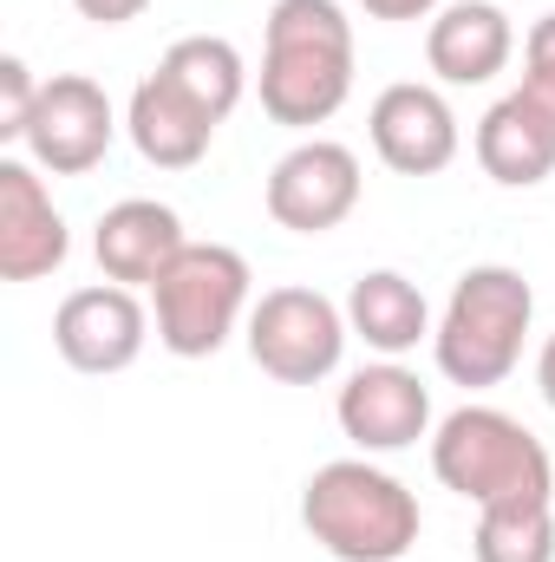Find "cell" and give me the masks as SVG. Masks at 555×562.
<instances>
[{"label":"cell","mask_w":555,"mask_h":562,"mask_svg":"<svg viewBox=\"0 0 555 562\" xmlns=\"http://www.w3.org/2000/svg\"><path fill=\"white\" fill-rule=\"evenodd\" d=\"M517 53V26L497 0H451L431 13L424 59L444 86H490Z\"/></svg>","instance_id":"15"},{"label":"cell","mask_w":555,"mask_h":562,"mask_svg":"<svg viewBox=\"0 0 555 562\" xmlns=\"http://www.w3.org/2000/svg\"><path fill=\"white\" fill-rule=\"evenodd\" d=\"M39 86L46 79H33V66L26 59H0V138L20 144L26 138V125H33V112H39Z\"/></svg>","instance_id":"20"},{"label":"cell","mask_w":555,"mask_h":562,"mask_svg":"<svg viewBox=\"0 0 555 562\" xmlns=\"http://www.w3.org/2000/svg\"><path fill=\"white\" fill-rule=\"evenodd\" d=\"M477 164L503 190H536L555 170V86L523 79L477 119Z\"/></svg>","instance_id":"10"},{"label":"cell","mask_w":555,"mask_h":562,"mask_svg":"<svg viewBox=\"0 0 555 562\" xmlns=\"http://www.w3.org/2000/svg\"><path fill=\"white\" fill-rule=\"evenodd\" d=\"M183 249H190L183 216H177L170 203H157V196H125V203H112V210L99 216V229H92V256H99L105 281H125V288H157V276H163Z\"/></svg>","instance_id":"14"},{"label":"cell","mask_w":555,"mask_h":562,"mask_svg":"<svg viewBox=\"0 0 555 562\" xmlns=\"http://www.w3.org/2000/svg\"><path fill=\"white\" fill-rule=\"evenodd\" d=\"M125 132H132L144 164H157V170H190V164L209 157L216 119H209L183 86H170L163 72H150V79H138V92H132V105H125Z\"/></svg>","instance_id":"16"},{"label":"cell","mask_w":555,"mask_h":562,"mask_svg":"<svg viewBox=\"0 0 555 562\" xmlns=\"http://www.w3.org/2000/svg\"><path fill=\"white\" fill-rule=\"evenodd\" d=\"M112 138H118V112H112L105 86L86 79V72H53V79L39 86V112H33V125H26L20 144H26V157H33L39 170H53V177H86V170L105 164Z\"/></svg>","instance_id":"7"},{"label":"cell","mask_w":555,"mask_h":562,"mask_svg":"<svg viewBox=\"0 0 555 562\" xmlns=\"http://www.w3.org/2000/svg\"><path fill=\"white\" fill-rule=\"evenodd\" d=\"M530 314H536V294L530 281L503 262H477L464 269L438 327H431V353H438V373L451 386H503L523 360V340H530Z\"/></svg>","instance_id":"3"},{"label":"cell","mask_w":555,"mask_h":562,"mask_svg":"<svg viewBox=\"0 0 555 562\" xmlns=\"http://www.w3.org/2000/svg\"><path fill=\"white\" fill-rule=\"evenodd\" d=\"M347 334V307H333L320 288H269L249 307V360L281 386H320L340 373Z\"/></svg>","instance_id":"6"},{"label":"cell","mask_w":555,"mask_h":562,"mask_svg":"<svg viewBox=\"0 0 555 562\" xmlns=\"http://www.w3.org/2000/svg\"><path fill=\"white\" fill-rule=\"evenodd\" d=\"M431 471L464 504H517V497H555V464L543 438L497 406H457L431 431Z\"/></svg>","instance_id":"4"},{"label":"cell","mask_w":555,"mask_h":562,"mask_svg":"<svg viewBox=\"0 0 555 562\" xmlns=\"http://www.w3.org/2000/svg\"><path fill=\"white\" fill-rule=\"evenodd\" d=\"M353 92V20L340 0H275L262 26V112L287 132L327 125Z\"/></svg>","instance_id":"1"},{"label":"cell","mask_w":555,"mask_h":562,"mask_svg":"<svg viewBox=\"0 0 555 562\" xmlns=\"http://www.w3.org/2000/svg\"><path fill=\"white\" fill-rule=\"evenodd\" d=\"M150 340V314H144L138 288L125 281H99V288H72L53 314V347L72 373H125Z\"/></svg>","instance_id":"9"},{"label":"cell","mask_w":555,"mask_h":562,"mask_svg":"<svg viewBox=\"0 0 555 562\" xmlns=\"http://www.w3.org/2000/svg\"><path fill=\"white\" fill-rule=\"evenodd\" d=\"M360 190H366V177L347 144L307 138L269 170V216L294 236H327L360 210Z\"/></svg>","instance_id":"8"},{"label":"cell","mask_w":555,"mask_h":562,"mask_svg":"<svg viewBox=\"0 0 555 562\" xmlns=\"http://www.w3.org/2000/svg\"><path fill=\"white\" fill-rule=\"evenodd\" d=\"M536 386H543V400H550V413H555V334L543 340V353H536Z\"/></svg>","instance_id":"24"},{"label":"cell","mask_w":555,"mask_h":562,"mask_svg":"<svg viewBox=\"0 0 555 562\" xmlns=\"http://www.w3.org/2000/svg\"><path fill=\"white\" fill-rule=\"evenodd\" d=\"M249 262L229 243H190L150 288V321L163 353L177 360H209L229 347V334L249 314Z\"/></svg>","instance_id":"5"},{"label":"cell","mask_w":555,"mask_h":562,"mask_svg":"<svg viewBox=\"0 0 555 562\" xmlns=\"http://www.w3.org/2000/svg\"><path fill=\"white\" fill-rule=\"evenodd\" d=\"M301 524L333 562H399L418 543V497L366 458H333L301 491Z\"/></svg>","instance_id":"2"},{"label":"cell","mask_w":555,"mask_h":562,"mask_svg":"<svg viewBox=\"0 0 555 562\" xmlns=\"http://www.w3.org/2000/svg\"><path fill=\"white\" fill-rule=\"evenodd\" d=\"M523 79H550L555 86V13H543L523 40Z\"/></svg>","instance_id":"21"},{"label":"cell","mask_w":555,"mask_h":562,"mask_svg":"<svg viewBox=\"0 0 555 562\" xmlns=\"http://www.w3.org/2000/svg\"><path fill=\"white\" fill-rule=\"evenodd\" d=\"M157 72L170 79V86H183L216 125L242 105V92H249V66H242V53H236V40H223V33H183L163 59H157Z\"/></svg>","instance_id":"18"},{"label":"cell","mask_w":555,"mask_h":562,"mask_svg":"<svg viewBox=\"0 0 555 562\" xmlns=\"http://www.w3.org/2000/svg\"><path fill=\"white\" fill-rule=\"evenodd\" d=\"M360 7H366L373 20H393V26H399V20H431L444 0H360Z\"/></svg>","instance_id":"23"},{"label":"cell","mask_w":555,"mask_h":562,"mask_svg":"<svg viewBox=\"0 0 555 562\" xmlns=\"http://www.w3.org/2000/svg\"><path fill=\"white\" fill-rule=\"evenodd\" d=\"M79 7V20H92V26H125V20H138L150 0H72Z\"/></svg>","instance_id":"22"},{"label":"cell","mask_w":555,"mask_h":562,"mask_svg":"<svg viewBox=\"0 0 555 562\" xmlns=\"http://www.w3.org/2000/svg\"><path fill=\"white\" fill-rule=\"evenodd\" d=\"M333 419L360 451H406V445H418L431 431V393H424V380L412 367L380 360V367H360L340 386Z\"/></svg>","instance_id":"12"},{"label":"cell","mask_w":555,"mask_h":562,"mask_svg":"<svg viewBox=\"0 0 555 562\" xmlns=\"http://www.w3.org/2000/svg\"><path fill=\"white\" fill-rule=\"evenodd\" d=\"M555 497H517V504H484L477 510V562H555Z\"/></svg>","instance_id":"19"},{"label":"cell","mask_w":555,"mask_h":562,"mask_svg":"<svg viewBox=\"0 0 555 562\" xmlns=\"http://www.w3.org/2000/svg\"><path fill=\"white\" fill-rule=\"evenodd\" d=\"M347 327L373 353L399 360V353H412L418 340H431V307H424L418 281H406L399 269H373V276H360L347 288Z\"/></svg>","instance_id":"17"},{"label":"cell","mask_w":555,"mask_h":562,"mask_svg":"<svg viewBox=\"0 0 555 562\" xmlns=\"http://www.w3.org/2000/svg\"><path fill=\"white\" fill-rule=\"evenodd\" d=\"M66 256H72V236L39 183V164L0 157V281H39Z\"/></svg>","instance_id":"13"},{"label":"cell","mask_w":555,"mask_h":562,"mask_svg":"<svg viewBox=\"0 0 555 562\" xmlns=\"http://www.w3.org/2000/svg\"><path fill=\"white\" fill-rule=\"evenodd\" d=\"M373 150H380V164L386 170H399V177H438V170H451V157H457V112H451V99L438 92V86H418V79H399V86H386L380 99H373Z\"/></svg>","instance_id":"11"}]
</instances>
